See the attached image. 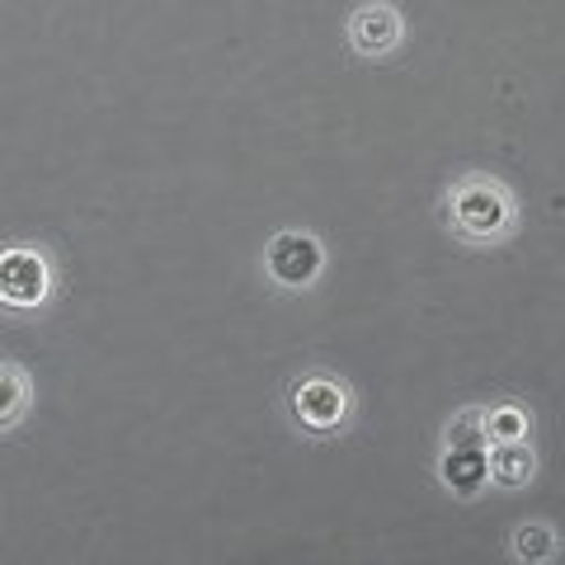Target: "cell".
<instances>
[{
    "label": "cell",
    "mask_w": 565,
    "mask_h": 565,
    "mask_svg": "<svg viewBox=\"0 0 565 565\" xmlns=\"http://www.w3.org/2000/svg\"><path fill=\"white\" fill-rule=\"evenodd\" d=\"M321 264H326L321 241L307 232H278L269 241V250H264V269H269V278L282 282V288H311Z\"/></svg>",
    "instance_id": "cell-3"
},
{
    "label": "cell",
    "mask_w": 565,
    "mask_h": 565,
    "mask_svg": "<svg viewBox=\"0 0 565 565\" xmlns=\"http://www.w3.org/2000/svg\"><path fill=\"white\" fill-rule=\"evenodd\" d=\"M444 448H490V429H486V411H457L448 419V444Z\"/></svg>",
    "instance_id": "cell-10"
},
{
    "label": "cell",
    "mask_w": 565,
    "mask_h": 565,
    "mask_svg": "<svg viewBox=\"0 0 565 565\" xmlns=\"http://www.w3.org/2000/svg\"><path fill=\"white\" fill-rule=\"evenodd\" d=\"M509 546H514L519 561H552L561 542H556V533H552L546 523H523V527H514Z\"/></svg>",
    "instance_id": "cell-9"
},
{
    "label": "cell",
    "mask_w": 565,
    "mask_h": 565,
    "mask_svg": "<svg viewBox=\"0 0 565 565\" xmlns=\"http://www.w3.org/2000/svg\"><path fill=\"white\" fill-rule=\"evenodd\" d=\"M486 452L490 448H444V462H438V471H444V486L457 490V494H476L490 481Z\"/></svg>",
    "instance_id": "cell-7"
},
{
    "label": "cell",
    "mask_w": 565,
    "mask_h": 565,
    "mask_svg": "<svg viewBox=\"0 0 565 565\" xmlns=\"http://www.w3.org/2000/svg\"><path fill=\"white\" fill-rule=\"evenodd\" d=\"M292 415L302 429L311 434H330V429H340L344 415H349V392H344V382H334V377H307V382H297L292 386Z\"/></svg>",
    "instance_id": "cell-4"
},
{
    "label": "cell",
    "mask_w": 565,
    "mask_h": 565,
    "mask_svg": "<svg viewBox=\"0 0 565 565\" xmlns=\"http://www.w3.org/2000/svg\"><path fill=\"white\" fill-rule=\"evenodd\" d=\"M29 405H33V382L20 363H10V359H0V434L14 429L24 415H29Z\"/></svg>",
    "instance_id": "cell-8"
},
{
    "label": "cell",
    "mask_w": 565,
    "mask_h": 565,
    "mask_svg": "<svg viewBox=\"0 0 565 565\" xmlns=\"http://www.w3.org/2000/svg\"><path fill=\"white\" fill-rule=\"evenodd\" d=\"M448 217L467 241H500L514 226V199L504 193V184L471 174L448 193Z\"/></svg>",
    "instance_id": "cell-1"
},
{
    "label": "cell",
    "mask_w": 565,
    "mask_h": 565,
    "mask_svg": "<svg viewBox=\"0 0 565 565\" xmlns=\"http://www.w3.org/2000/svg\"><path fill=\"white\" fill-rule=\"evenodd\" d=\"M401 43V14L386 0H367L349 14V47L359 57H386Z\"/></svg>",
    "instance_id": "cell-5"
},
{
    "label": "cell",
    "mask_w": 565,
    "mask_h": 565,
    "mask_svg": "<svg viewBox=\"0 0 565 565\" xmlns=\"http://www.w3.org/2000/svg\"><path fill=\"white\" fill-rule=\"evenodd\" d=\"M486 462H490V481L504 486V490L527 486L533 471H537V457H533V448H527V438H500V444H490Z\"/></svg>",
    "instance_id": "cell-6"
},
{
    "label": "cell",
    "mask_w": 565,
    "mask_h": 565,
    "mask_svg": "<svg viewBox=\"0 0 565 565\" xmlns=\"http://www.w3.org/2000/svg\"><path fill=\"white\" fill-rule=\"evenodd\" d=\"M486 429H490V444H500V438H523L527 415L514 411V405H500V411H486Z\"/></svg>",
    "instance_id": "cell-11"
},
{
    "label": "cell",
    "mask_w": 565,
    "mask_h": 565,
    "mask_svg": "<svg viewBox=\"0 0 565 565\" xmlns=\"http://www.w3.org/2000/svg\"><path fill=\"white\" fill-rule=\"evenodd\" d=\"M47 292H52V269L39 250H29V245L0 250V307L33 311L47 302Z\"/></svg>",
    "instance_id": "cell-2"
}]
</instances>
